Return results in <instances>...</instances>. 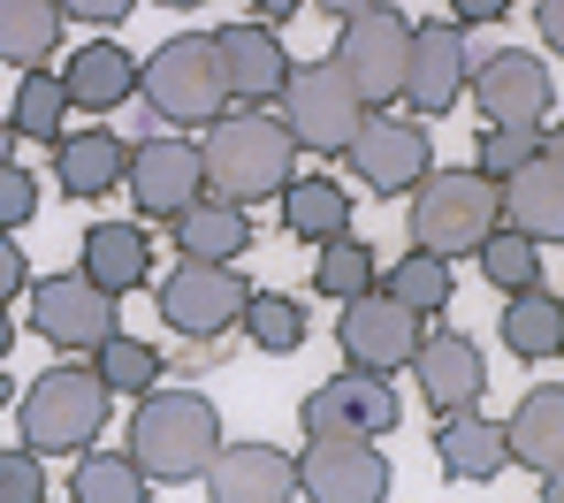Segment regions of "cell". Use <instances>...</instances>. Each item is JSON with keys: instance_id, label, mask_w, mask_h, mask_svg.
Here are the masks:
<instances>
[{"instance_id": "6da1fadb", "label": "cell", "mask_w": 564, "mask_h": 503, "mask_svg": "<svg viewBox=\"0 0 564 503\" xmlns=\"http://www.w3.org/2000/svg\"><path fill=\"white\" fill-rule=\"evenodd\" d=\"M221 450V412L198 397V390H145L130 412V466L153 481V489H184L214 466Z\"/></svg>"}, {"instance_id": "7a4b0ae2", "label": "cell", "mask_w": 564, "mask_h": 503, "mask_svg": "<svg viewBox=\"0 0 564 503\" xmlns=\"http://www.w3.org/2000/svg\"><path fill=\"white\" fill-rule=\"evenodd\" d=\"M198 168H206V192H214V199L260 206L297 176V145H290V130H282L275 114L245 107V114H214V122H206Z\"/></svg>"}, {"instance_id": "3957f363", "label": "cell", "mask_w": 564, "mask_h": 503, "mask_svg": "<svg viewBox=\"0 0 564 503\" xmlns=\"http://www.w3.org/2000/svg\"><path fill=\"white\" fill-rule=\"evenodd\" d=\"M107 412H115V390L77 359V367H46V374L15 397V427H23V450H39V458H77V450L99 442Z\"/></svg>"}, {"instance_id": "277c9868", "label": "cell", "mask_w": 564, "mask_h": 503, "mask_svg": "<svg viewBox=\"0 0 564 503\" xmlns=\"http://www.w3.org/2000/svg\"><path fill=\"white\" fill-rule=\"evenodd\" d=\"M503 221V184L480 176V168H427L412 184V244L443 252V260H466L473 244Z\"/></svg>"}, {"instance_id": "5b68a950", "label": "cell", "mask_w": 564, "mask_h": 503, "mask_svg": "<svg viewBox=\"0 0 564 503\" xmlns=\"http://www.w3.org/2000/svg\"><path fill=\"white\" fill-rule=\"evenodd\" d=\"M138 92L153 100L161 122H176V130H206L221 100H229V85H221V54H214V31H184V39H169L145 69H138Z\"/></svg>"}, {"instance_id": "8992f818", "label": "cell", "mask_w": 564, "mask_h": 503, "mask_svg": "<svg viewBox=\"0 0 564 503\" xmlns=\"http://www.w3.org/2000/svg\"><path fill=\"white\" fill-rule=\"evenodd\" d=\"M275 100H282L275 122L290 130L297 153H344L351 130H359V114H367V100L351 92V77H344L336 62H305V69H290V85H282Z\"/></svg>"}, {"instance_id": "52a82bcc", "label": "cell", "mask_w": 564, "mask_h": 503, "mask_svg": "<svg viewBox=\"0 0 564 503\" xmlns=\"http://www.w3.org/2000/svg\"><path fill=\"white\" fill-rule=\"evenodd\" d=\"M252 298V283L237 275V260H176V275H161V320L184 343H221L237 328V313Z\"/></svg>"}, {"instance_id": "ba28073f", "label": "cell", "mask_w": 564, "mask_h": 503, "mask_svg": "<svg viewBox=\"0 0 564 503\" xmlns=\"http://www.w3.org/2000/svg\"><path fill=\"white\" fill-rule=\"evenodd\" d=\"M404 54H412V23L375 0V8H359V15H344V39H336V69L351 77V92L367 107H397L404 100Z\"/></svg>"}, {"instance_id": "9c48e42d", "label": "cell", "mask_w": 564, "mask_h": 503, "mask_svg": "<svg viewBox=\"0 0 564 503\" xmlns=\"http://www.w3.org/2000/svg\"><path fill=\"white\" fill-rule=\"evenodd\" d=\"M351 176L375 192V199H404L427 168H435V145H427V122L420 114H389V107H367L351 145H344Z\"/></svg>"}, {"instance_id": "30bf717a", "label": "cell", "mask_w": 564, "mask_h": 503, "mask_svg": "<svg viewBox=\"0 0 564 503\" xmlns=\"http://www.w3.org/2000/svg\"><path fill=\"white\" fill-rule=\"evenodd\" d=\"M389 458L381 435H305L297 450V496L313 503H381L389 496Z\"/></svg>"}, {"instance_id": "8fae6325", "label": "cell", "mask_w": 564, "mask_h": 503, "mask_svg": "<svg viewBox=\"0 0 564 503\" xmlns=\"http://www.w3.org/2000/svg\"><path fill=\"white\" fill-rule=\"evenodd\" d=\"M31 328H39L54 351L85 359L93 343H107V336L122 328V298L99 291L85 267H77V275H39V291H31Z\"/></svg>"}, {"instance_id": "7c38bea8", "label": "cell", "mask_w": 564, "mask_h": 503, "mask_svg": "<svg viewBox=\"0 0 564 503\" xmlns=\"http://www.w3.org/2000/svg\"><path fill=\"white\" fill-rule=\"evenodd\" d=\"M473 107H480V122H527V130H542L550 114H557V85H550V62L542 54H527V46H496V54H480L466 77Z\"/></svg>"}, {"instance_id": "4fadbf2b", "label": "cell", "mask_w": 564, "mask_h": 503, "mask_svg": "<svg viewBox=\"0 0 564 503\" xmlns=\"http://www.w3.org/2000/svg\"><path fill=\"white\" fill-rule=\"evenodd\" d=\"M122 192L138 206V221H176L191 199H206V168H198V145L191 138H145L130 145V168H122Z\"/></svg>"}, {"instance_id": "5bb4252c", "label": "cell", "mask_w": 564, "mask_h": 503, "mask_svg": "<svg viewBox=\"0 0 564 503\" xmlns=\"http://www.w3.org/2000/svg\"><path fill=\"white\" fill-rule=\"evenodd\" d=\"M420 328H427V313H412L404 298H389V291H359V298H344L336 313V343H344V359L351 367H375V374H397L404 359H412V343H420Z\"/></svg>"}, {"instance_id": "9a60e30c", "label": "cell", "mask_w": 564, "mask_h": 503, "mask_svg": "<svg viewBox=\"0 0 564 503\" xmlns=\"http://www.w3.org/2000/svg\"><path fill=\"white\" fill-rule=\"evenodd\" d=\"M466 77H473V46H466V23H412V54H404V107L427 122V114H451L466 100Z\"/></svg>"}, {"instance_id": "2e32d148", "label": "cell", "mask_w": 564, "mask_h": 503, "mask_svg": "<svg viewBox=\"0 0 564 503\" xmlns=\"http://www.w3.org/2000/svg\"><path fill=\"white\" fill-rule=\"evenodd\" d=\"M297 427L305 435H389L397 427V382L375 374V367H344L336 382L305 390Z\"/></svg>"}, {"instance_id": "e0dca14e", "label": "cell", "mask_w": 564, "mask_h": 503, "mask_svg": "<svg viewBox=\"0 0 564 503\" xmlns=\"http://www.w3.org/2000/svg\"><path fill=\"white\" fill-rule=\"evenodd\" d=\"M412 382H420V404L427 412H466V404L488 397V359L466 328H420L412 343Z\"/></svg>"}, {"instance_id": "ac0fdd59", "label": "cell", "mask_w": 564, "mask_h": 503, "mask_svg": "<svg viewBox=\"0 0 564 503\" xmlns=\"http://www.w3.org/2000/svg\"><path fill=\"white\" fill-rule=\"evenodd\" d=\"M214 54H221V85H229L237 107H275V92L290 85V69H297L268 23H221L214 31Z\"/></svg>"}, {"instance_id": "d6986e66", "label": "cell", "mask_w": 564, "mask_h": 503, "mask_svg": "<svg viewBox=\"0 0 564 503\" xmlns=\"http://www.w3.org/2000/svg\"><path fill=\"white\" fill-rule=\"evenodd\" d=\"M198 481L214 503H290L297 496V458L275 442H221Z\"/></svg>"}, {"instance_id": "ffe728a7", "label": "cell", "mask_w": 564, "mask_h": 503, "mask_svg": "<svg viewBox=\"0 0 564 503\" xmlns=\"http://www.w3.org/2000/svg\"><path fill=\"white\" fill-rule=\"evenodd\" d=\"M435 466H443V481H458V489H488V481L511 466L503 419H480V404L435 412Z\"/></svg>"}, {"instance_id": "44dd1931", "label": "cell", "mask_w": 564, "mask_h": 503, "mask_svg": "<svg viewBox=\"0 0 564 503\" xmlns=\"http://www.w3.org/2000/svg\"><path fill=\"white\" fill-rule=\"evenodd\" d=\"M77 267L93 275L99 291H115V298H130V291H145L153 283V237H145V221H93L85 237H77Z\"/></svg>"}, {"instance_id": "7402d4cb", "label": "cell", "mask_w": 564, "mask_h": 503, "mask_svg": "<svg viewBox=\"0 0 564 503\" xmlns=\"http://www.w3.org/2000/svg\"><path fill=\"white\" fill-rule=\"evenodd\" d=\"M62 92H69V114H115V107L138 92V54L115 46V39H93L62 62Z\"/></svg>"}, {"instance_id": "603a6c76", "label": "cell", "mask_w": 564, "mask_h": 503, "mask_svg": "<svg viewBox=\"0 0 564 503\" xmlns=\"http://www.w3.org/2000/svg\"><path fill=\"white\" fill-rule=\"evenodd\" d=\"M122 168H130V145H122L107 122L54 138V184H62L69 199H107V192H122Z\"/></svg>"}, {"instance_id": "cb8c5ba5", "label": "cell", "mask_w": 564, "mask_h": 503, "mask_svg": "<svg viewBox=\"0 0 564 503\" xmlns=\"http://www.w3.org/2000/svg\"><path fill=\"white\" fill-rule=\"evenodd\" d=\"M503 221L527 229L534 244H564V168L550 153H534L527 168L503 176Z\"/></svg>"}, {"instance_id": "d4e9b609", "label": "cell", "mask_w": 564, "mask_h": 503, "mask_svg": "<svg viewBox=\"0 0 564 503\" xmlns=\"http://www.w3.org/2000/svg\"><path fill=\"white\" fill-rule=\"evenodd\" d=\"M169 244L184 260H245L252 252V206H229V199H191L176 221H169Z\"/></svg>"}, {"instance_id": "484cf974", "label": "cell", "mask_w": 564, "mask_h": 503, "mask_svg": "<svg viewBox=\"0 0 564 503\" xmlns=\"http://www.w3.org/2000/svg\"><path fill=\"white\" fill-rule=\"evenodd\" d=\"M503 442H511V466H527V473L564 466V382L527 390V397H519V412L503 419Z\"/></svg>"}, {"instance_id": "4316f807", "label": "cell", "mask_w": 564, "mask_h": 503, "mask_svg": "<svg viewBox=\"0 0 564 503\" xmlns=\"http://www.w3.org/2000/svg\"><path fill=\"white\" fill-rule=\"evenodd\" d=\"M503 351L542 367V359H564V298H550L542 283L511 291L503 298Z\"/></svg>"}, {"instance_id": "83f0119b", "label": "cell", "mask_w": 564, "mask_h": 503, "mask_svg": "<svg viewBox=\"0 0 564 503\" xmlns=\"http://www.w3.org/2000/svg\"><path fill=\"white\" fill-rule=\"evenodd\" d=\"M275 199H282V229H290L297 244H328V237L351 229V192H344L336 176H290Z\"/></svg>"}, {"instance_id": "f1b7e54d", "label": "cell", "mask_w": 564, "mask_h": 503, "mask_svg": "<svg viewBox=\"0 0 564 503\" xmlns=\"http://www.w3.org/2000/svg\"><path fill=\"white\" fill-rule=\"evenodd\" d=\"M62 0H0V62L39 69L46 54H62Z\"/></svg>"}, {"instance_id": "f546056e", "label": "cell", "mask_w": 564, "mask_h": 503, "mask_svg": "<svg viewBox=\"0 0 564 503\" xmlns=\"http://www.w3.org/2000/svg\"><path fill=\"white\" fill-rule=\"evenodd\" d=\"M381 283V260H375V244L367 237H328V244H313V298H359V291H375Z\"/></svg>"}, {"instance_id": "4dcf8cb0", "label": "cell", "mask_w": 564, "mask_h": 503, "mask_svg": "<svg viewBox=\"0 0 564 503\" xmlns=\"http://www.w3.org/2000/svg\"><path fill=\"white\" fill-rule=\"evenodd\" d=\"M473 267H480V283L488 291H527V283H542V244L527 237V229H511V221H496L480 244H473Z\"/></svg>"}, {"instance_id": "1f68e13d", "label": "cell", "mask_w": 564, "mask_h": 503, "mask_svg": "<svg viewBox=\"0 0 564 503\" xmlns=\"http://www.w3.org/2000/svg\"><path fill=\"white\" fill-rule=\"evenodd\" d=\"M85 367H93L115 397H145V390H161V367H169V359H161L153 343H138V336H122V328H115L107 343L85 351Z\"/></svg>"}, {"instance_id": "d6a6232c", "label": "cell", "mask_w": 564, "mask_h": 503, "mask_svg": "<svg viewBox=\"0 0 564 503\" xmlns=\"http://www.w3.org/2000/svg\"><path fill=\"white\" fill-rule=\"evenodd\" d=\"M69 496L77 503H153V481L130 466V450H77V473H69Z\"/></svg>"}, {"instance_id": "836d02e7", "label": "cell", "mask_w": 564, "mask_h": 503, "mask_svg": "<svg viewBox=\"0 0 564 503\" xmlns=\"http://www.w3.org/2000/svg\"><path fill=\"white\" fill-rule=\"evenodd\" d=\"M451 283H458V260H443V252H427V244H412V252L381 275V291L404 298L412 313H443V305H451Z\"/></svg>"}, {"instance_id": "e575fe53", "label": "cell", "mask_w": 564, "mask_h": 503, "mask_svg": "<svg viewBox=\"0 0 564 503\" xmlns=\"http://www.w3.org/2000/svg\"><path fill=\"white\" fill-rule=\"evenodd\" d=\"M62 114H69V92H62V77L39 62V69H23V85H15V107H8V130L15 138H39V145H54L62 138Z\"/></svg>"}, {"instance_id": "d590c367", "label": "cell", "mask_w": 564, "mask_h": 503, "mask_svg": "<svg viewBox=\"0 0 564 503\" xmlns=\"http://www.w3.org/2000/svg\"><path fill=\"white\" fill-rule=\"evenodd\" d=\"M237 328L252 336V351L290 359V351L305 343V305L282 298V291H252V298H245V313H237Z\"/></svg>"}, {"instance_id": "8d00e7d4", "label": "cell", "mask_w": 564, "mask_h": 503, "mask_svg": "<svg viewBox=\"0 0 564 503\" xmlns=\"http://www.w3.org/2000/svg\"><path fill=\"white\" fill-rule=\"evenodd\" d=\"M542 153V130H527V122H480V145H473V168L480 176H511V168H527Z\"/></svg>"}, {"instance_id": "74e56055", "label": "cell", "mask_w": 564, "mask_h": 503, "mask_svg": "<svg viewBox=\"0 0 564 503\" xmlns=\"http://www.w3.org/2000/svg\"><path fill=\"white\" fill-rule=\"evenodd\" d=\"M46 496V458L39 450H0V503H39Z\"/></svg>"}, {"instance_id": "f35d334b", "label": "cell", "mask_w": 564, "mask_h": 503, "mask_svg": "<svg viewBox=\"0 0 564 503\" xmlns=\"http://www.w3.org/2000/svg\"><path fill=\"white\" fill-rule=\"evenodd\" d=\"M31 214H39V176L15 168V161H0V229H23Z\"/></svg>"}, {"instance_id": "ab89813d", "label": "cell", "mask_w": 564, "mask_h": 503, "mask_svg": "<svg viewBox=\"0 0 564 503\" xmlns=\"http://www.w3.org/2000/svg\"><path fill=\"white\" fill-rule=\"evenodd\" d=\"M31 291V260H23V244H15V229H0V305L23 298Z\"/></svg>"}, {"instance_id": "60d3db41", "label": "cell", "mask_w": 564, "mask_h": 503, "mask_svg": "<svg viewBox=\"0 0 564 503\" xmlns=\"http://www.w3.org/2000/svg\"><path fill=\"white\" fill-rule=\"evenodd\" d=\"M130 8H138V0H62V15H69V23H93V31L130 23Z\"/></svg>"}, {"instance_id": "b9f144b4", "label": "cell", "mask_w": 564, "mask_h": 503, "mask_svg": "<svg viewBox=\"0 0 564 503\" xmlns=\"http://www.w3.org/2000/svg\"><path fill=\"white\" fill-rule=\"evenodd\" d=\"M511 15V0H451V23H466V31H480V23H503Z\"/></svg>"}, {"instance_id": "7bdbcfd3", "label": "cell", "mask_w": 564, "mask_h": 503, "mask_svg": "<svg viewBox=\"0 0 564 503\" xmlns=\"http://www.w3.org/2000/svg\"><path fill=\"white\" fill-rule=\"evenodd\" d=\"M534 31H542V46L564 62V0H534Z\"/></svg>"}, {"instance_id": "ee69618b", "label": "cell", "mask_w": 564, "mask_h": 503, "mask_svg": "<svg viewBox=\"0 0 564 503\" xmlns=\"http://www.w3.org/2000/svg\"><path fill=\"white\" fill-rule=\"evenodd\" d=\"M252 8H260V23H290V15H297L305 0H252Z\"/></svg>"}, {"instance_id": "f6af8a7d", "label": "cell", "mask_w": 564, "mask_h": 503, "mask_svg": "<svg viewBox=\"0 0 564 503\" xmlns=\"http://www.w3.org/2000/svg\"><path fill=\"white\" fill-rule=\"evenodd\" d=\"M305 8H321V15H336V23H344V15H359V8H375V0H305Z\"/></svg>"}, {"instance_id": "bcb514c9", "label": "cell", "mask_w": 564, "mask_h": 503, "mask_svg": "<svg viewBox=\"0 0 564 503\" xmlns=\"http://www.w3.org/2000/svg\"><path fill=\"white\" fill-rule=\"evenodd\" d=\"M542 153L564 168V114H557V122H542Z\"/></svg>"}, {"instance_id": "7dc6e473", "label": "cell", "mask_w": 564, "mask_h": 503, "mask_svg": "<svg viewBox=\"0 0 564 503\" xmlns=\"http://www.w3.org/2000/svg\"><path fill=\"white\" fill-rule=\"evenodd\" d=\"M542 503H564V466H550V473H542Z\"/></svg>"}, {"instance_id": "c3c4849f", "label": "cell", "mask_w": 564, "mask_h": 503, "mask_svg": "<svg viewBox=\"0 0 564 503\" xmlns=\"http://www.w3.org/2000/svg\"><path fill=\"white\" fill-rule=\"evenodd\" d=\"M8 343H15V320H8V305H0V359H8Z\"/></svg>"}, {"instance_id": "681fc988", "label": "cell", "mask_w": 564, "mask_h": 503, "mask_svg": "<svg viewBox=\"0 0 564 503\" xmlns=\"http://www.w3.org/2000/svg\"><path fill=\"white\" fill-rule=\"evenodd\" d=\"M0 161H15V130H8V114H0Z\"/></svg>"}, {"instance_id": "f907efd6", "label": "cell", "mask_w": 564, "mask_h": 503, "mask_svg": "<svg viewBox=\"0 0 564 503\" xmlns=\"http://www.w3.org/2000/svg\"><path fill=\"white\" fill-rule=\"evenodd\" d=\"M8 404H15V390H8V374H0V412H8Z\"/></svg>"}, {"instance_id": "816d5d0a", "label": "cell", "mask_w": 564, "mask_h": 503, "mask_svg": "<svg viewBox=\"0 0 564 503\" xmlns=\"http://www.w3.org/2000/svg\"><path fill=\"white\" fill-rule=\"evenodd\" d=\"M161 8H206V0H161Z\"/></svg>"}]
</instances>
